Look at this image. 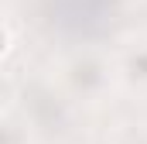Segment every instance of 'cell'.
<instances>
[{
  "instance_id": "2",
  "label": "cell",
  "mask_w": 147,
  "mask_h": 144,
  "mask_svg": "<svg viewBox=\"0 0 147 144\" xmlns=\"http://www.w3.org/2000/svg\"><path fill=\"white\" fill-rule=\"evenodd\" d=\"M116 75L130 89H147V38L130 41L116 55Z\"/></svg>"
},
{
  "instance_id": "1",
  "label": "cell",
  "mask_w": 147,
  "mask_h": 144,
  "mask_svg": "<svg viewBox=\"0 0 147 144\" xmlns=\"http://www.w3.org/2000/svg\"><path fill=\"white\" fill-rule=\"evenodd\" d=\"M58 82L62 89L72 96V100H82V103H96L110 93L113 86L120 82L116 75V58H106L103 52H92V48H82V52H72L58 62Z\"/></svg>"
},
{
  "instance_id": "3",
  "label": "cell",
  "mask_w": 147,
  "mask_h": 144,
  "mask_svg": "<svg viewBox=\"0 0 147 144\" xmlns=\"http://www.w3.org/2000/svg\"><path fill=\"white\" fill-rule=\"evenodd\" d=\"M3 144H31L28 141V127L14 120V113H3Z\"/></svg>"
},
{
  "instance_id": "4",
  "label": "cell",
  "mask_w": 147,
  "mask_h": 144,
  "mask_svg": "<svg viewBox=\"0 0 147 144\" xmlns=\"http://www.w3.org/2000/svg\"><path fill=\"white\" fill-rule=\"evenodd\" d=\"M110 144H147V127H123L113 134Z\"/></svg>"
},
{
  "instance_id": "5",
  "label": "cell",
  "mask_w": 147,
  "mask_h": 144,
  "mask_svg": "<svg viewBox=\"0 0 147 144\" xmlns=\"http://www.w3.org/2000/svg\"><path fill=\"white\" fill-rule=\"evenodd\" d=\"M10 52H14V24L3 21V58H10Z\"/></svg>"
}]
</instances>
